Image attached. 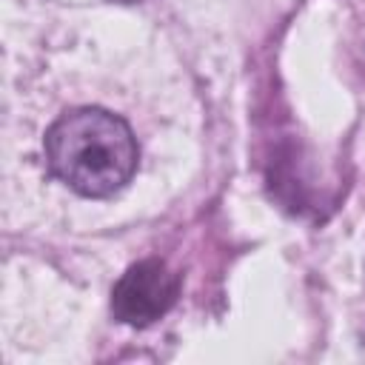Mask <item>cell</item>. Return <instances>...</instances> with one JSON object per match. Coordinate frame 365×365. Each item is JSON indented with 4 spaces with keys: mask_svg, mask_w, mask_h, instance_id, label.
<instances>
[{
    "mask_svg": "<svg viewBox=\"0 0 365 365\" xmlns=\"http://www.w3.org/2000/svg\"><path fill=\"white\" fill-rule=\"evenodd\" d=\"M48 171L74 194L103 200L125 188L140 163L131 125L100 106L60 114L43 140Z\"/></svg>",
    "mask_w": 365,
    "mask_h": 365,
    "instance_id": "6da1fadb",
    "label": "cell"
},
{
    "mask_svg": "<svg viewBox=\"0 0 365 365\" xmlns=\"http://www.w3.org/2000/svg\"><path fill=\"white\" fill-rule=\"evenodd\" d=\"M180 297V274L168 262L148 257L128 265L111 288V314L131 328H148L163 319Z\"/></svg>",
    "mask_w": 365,
    "mask_h": 365,
    "instance_id": "7a4b0ae2",
    "label": "cell"
},
{
    "mask_svg": "<svg viewBox=\"0 0 365 365\" xmlns=\"http://www.w3.org/2000/svg\"><path fill=\"white\" fill-rule=\"evenodd\" d=\"M111 3H143V0H111Z\"/></svg>",
    "mask_w": 365,
    "mask_h": 365,
    "instance_id": "3957f363",
    "label": "cell"
}]
</instances>
